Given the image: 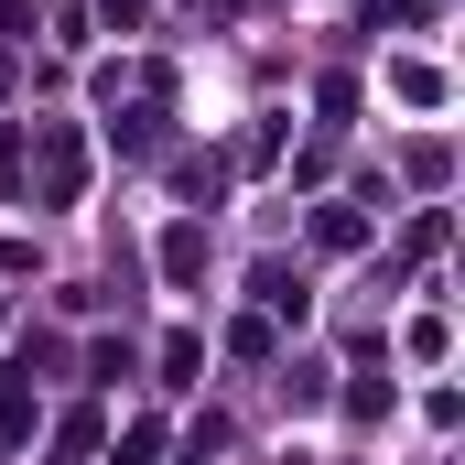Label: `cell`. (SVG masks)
<instances>
[{
	"label": "cell",
	"instance_id": "cell-4",
	"mask_svg": "<svg viewBox=\"0 0 465 465\" xmlns=\"http://www.w3.org/2000/svg\"><path fill=\"white\" fill-rule=\"evenodd\" d=\"M314 238H325V249H357V238H368V217H357V206H325V217H314Z\"/></svg>",
	"mask_w": 465,
	"mask_h": 465
},
{
	"label": "cell",
	"instance_id": "cell-5",
	"mask_svg": "<svg viewBox=\"0 0 465 465\" xmlns=\"http://www.w3.org/2000/svg\"><path fill=\"white\" fill-rule=\"evenodd\" d=\"M163 455V433H152V422H130V433H119V465H152Z\"/></svg>",
	"mask_w": 465,
	"mask_h": 465
},
{
	"label": "cell",
	"instance_id": "cell-3",
	"mask_svg": "<svg viewBox=\"0 0 465 465\" xmlns=\"http://www.w3.org/2000/svg\"><path fill=\"white\" fill-rule=\"evenodd\" d=\"M22 433H33V379H22V368H11V390H0V455H11V444H22Z\"/></svg>",
	"mask_w": 465,
	"mask_h": 465
},
{
	"label": "cell",
	"instance_id": "cell-1",
	"mask_svg": "<svg viewBox=\"0 0 465 465\" xmlns=\"http://www.w3.org/2000/svg\"><path fill=\"white\" fill-rule=\"evenodd\" d=\"M87 195V141L65 119H44V206H76Z\"/></svg>",
	"mask_w": 465,
	"mask_h": 465
},
{
	"label": "cell",
	"instance_id": "cell-2",
	"mask_svg": "<svg viewBox=\"0 0 465 465\" xmlns=\"http://www.w3.org/2000/svg\"><path fill=\"white\" fill-rule=\"evenodd\" d=\"M163 282H173V292L206 282V228H163Z\"/></svg>",
	"mask_w": 465,
	"mask_h": 465
}]
</instances>
